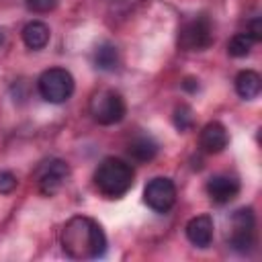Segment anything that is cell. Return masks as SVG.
Listing matches in <instances>:
<instances>
[{
	"mask_svg": "<svg viewBox=\"0 0 262 262\" xmlns=\"http://www.w3.org/2000/svg\"><path fill=\"white\" fill-rule=\"evenodd\" d=\"M61 248L74 260H94L104 256L106 235L94 219L86 215H74L61 229Z\"/></svg>",
	"mask_w": 262,
	"mask_h": 262,
	"instance_id": "6da1fadb",
	"label": "cell"
},
{
	"mask_svg": "<svg viewBox=\"0 0 262 262\" xmlns=\"http://www.w3.org/2000/svg\"><path fill=\"white\" fill-rule=\"evenodd\" d=\"M133 178H135V172L131 164H127L121 158H104L94 172L96 188L108 199L123 196L133 186Z\"/></svg>",
	"mask_w": 262,
	"mask_h": 262,
	"instance_id": "7a4b0ae2",
	"label": "cell"
},
{
	"mask_svg": "<svg viewBox=\"0 0 262 262\" xmlns=\"http://www.w3.org/2000/svg\"><path fill=\"white\" fill-rule=\"evenodd\" d=\"M88 108H90V115L96 123L100 125H115V123H121L127 115V104H125V98L117 92V90H111V88H100L96 90L92 96H90V102H88Z\"/></svg>",
	"mask_w": 262,
	"mask_h": 262,
	"instance_id": "3957f363",
	"label": "cell"
},
{
	"mask_svg": "<svg viewBox=\"0 0 262 262\" xmlns=\"http://www.w3.org/2000/svg\"><path fill=\"white\" fill-rule=\"evenodd\" d=\"M37 88L43 100L61 104L74 94L76 84H74V76L66 68H49L39 76Z\"/></svg>",
	"mask_w": 262,
	"mask_h": 262,
	"instance_id": "277c9868",
	"label": "cell"
},
{
	"mask_svg": "<svg viewBox=\"0 0 262 262\" xmlns=\"http://www.w3.org/2000/svg\"><path fill=\"white\" fill-rule=\"evenodd\" d=\"M227 244L231 250L246 254L256 244V215L250 207H242L231 215Z\"/></svg>",
	"mask_w": 262,
	"mask_h": 262,
	"instance_id": "5b68a950",
	"label": "cell"
},
{
	"mask_svg": "<svg viewBox=\"0 0 262 262\" xmlns=\"http://www.w3.org/2000/svg\"><path fill=\"white\" fill-rule=\"evenodd\" d=\"M213 45V25L201 14L186 20L178 31V47L184 51H203Z\"/></svg>",
	"mask_w": 262,
	"mask_h": 262,
	"instance_id": "8992f818",
	"label": "cell"
},
{
	"mask_svg": "<svg viewBox=\"0 0 262 262\" xmlns=\"http://www.w3.org/2000/svg\"><path fill=\"white\" fill-rule=\"evenodd\" d=\"M145 205L156 213H168L176 203V186L166 176H156L145 184L143 190Z\"/></svg>",
	"mask_w": 262,
	"mask_h": 262,
	"instance_id": "52a82bcc",
	"label": "cell"
},
{
	"mask_svg": "<svg viewBox=\"0 0 262 262\" xmlns=\"http://www.w3.org/2000/svg\"><path fill=\"white\" fill-rule=\"evenodd\" d=\"M70 178V166L63 160H47L41 164L39 172H37V184H39V192L43 196H53L61 190V186L68 182Z\"/></svg>",
	"mask_w": 262,
	"mask_h": 262,
	"instance_id": "ba28073f",
	"label": "cell"
},
{
	"mask_svg": "<svg viewBox=\"0 0 262 262\" xmlns=\"http://www.w3.org/2000/svg\"><path fill=\"white\" fill-rule=\"evenodd\" d=\"M207 194L213 203L225 205L239 194V180L227 174H215L207 180Z\"/></svg>",
	"mask_w": 262,
	"mask_h": 262,
	"instance_id": "9c48e42d",
	"label": "cell"
},
{
	"mask_svg": "<svg viewBox=\"0 0 262 262\" xmlns=\"http://www.w3.org/2000/svg\"><path fill=\"white\" fill-rule=\"evenodd\" d=\"M199 143H201L203 151H207V154H219V151H223L227 147V143H229V135H227L225 125L219 123V121L207 123L201 129Z\"/></svg>",
	"mask_w": 262,
	"mask_h": 262,
	"instance_id": "30bf717a",
	"label": "cell"
},
{
	"mask_svg": "<svg viewBox=\"0 0 262 262\" xmlns=\"http://www.w3.org/2000/svg\"><path fill=\"white\" fill-rule=\"evenodd\" d=\"M213 219L209 215H196L186 223V237L196 248H209L213 242Z\"/></svg>",
	"mask_w": 262,
	"mask_h": 262,
	"instance_id": "8fae6325",
	"label": "cell"
},
{
	"mask_svg": "<svg viewBox=\"0 0 262 262\" xmlns=\"http://www.w3.org/2000/svg\"><path fill=\"white\" fill-rule=\"evenodd\" d=\"M49 37H51V31L43 20H31L23 27V41L33 51L43 49L49 43Z\"/></svg>",
	"mask_w": 262,
	"mask_h": 262,
	"instance_id": "7c38bea8",
	"label": "cell"
},
{
	"mask_svg": "<svg viewBox=\"0 0 262 262\" xmlns=\"http://www.w3.org/2000/svg\"><path fill=\"white\" fill-rule=\"evenodd\" d=\"M262 90V78L254 70H242L235 76V92L244 100H254Z\"/></svg>",
	"mask_w": 262,
	"mask_h": 262,
	"instance_id": "4fadbf2b",
	"label": "cell"
},
{
	"mask_svg": "<svg viewBox=\"0 0 262 262\" xmlns=\"http://www.w3.org/2000/svg\"><path fill=\"white\" fill-rule=\"evenodd\" d=\"M92 63H94V68H98L102 72L117 70V66H119V49L108 41L98 43L94 47V51H92Z\"/></svg>",
	"mask_w": 262,
	"mask_h": 262,
	"instance_id": "5bb4252c",
	"label": "cell"
},
{
	"mask_svg": "<svg viewBox=\"0 0 262 262\" xmlns=\"http://www.w3.org/2000/svg\"><path fill=\"white\" fill-rule=\"evenodd\" d=\"M127 154L135 160V162H149L156 158L158 154V143L154 137L149 135H137L129 141L127 145Z\"/></svg>",
	"mask_w": 262,
	"mask_h": 262,
	"instance_id": "9a60e30c",
	"label": "cell"
},
{
	"mask_svg": "<svg viewBox=\"0 0 262 262\" xmlns=\"http://www.w3.org/2000/svg\"><path fill=\"white\" fill-rule=\"evenodd\" d=\"M254 43H256V41H254L248 33H237V35H233V37L229 39V43H227V53H229L231 57H246V55L252 51Z\"/></svg>",
	"mask_w": 262,
	"mask_h": 262,
	"instance_id": "2e32d148",
	"label": "cell"
},
{
	"mask_svg": "<svg viewBox=\"0 0 262 262\" xmlns=\"http://www.w3.org/2000/svg\"><path fill=\"white\" fill-rule=\"evenodd\" d=\"M174 125L178 131H188L194 123V115H192V108L188 104H180L174 108Z\"/></svg>",
	"mask_w": 262,
	"mask_h": 262,
	"instance_id": "e0dca14e",
	"label": "cell"
},
{
	"mask_svg": "<svg viewBox=\"0 0 262 262\" xmlns=\"http://www.w3.org/2000/svg\"><path fill=\"white\" fill-rule=\"evenodd\" d=\"M16 184H18V180L12 172H8V170L0 172V194H10L16 188Z\"/></svg>",
	"mask_w": 262,
	"mask_h": 262,
	"instance_id": "ac0fdd59",
	"label": "cell"
},
{
	"mask_svg": "<svg viewBox=\"0 0 262 262\" xmlns=\"http://www.w3.org/2000/svg\"><path fill=\"white\" fill-rule=\"evenodd\" d=\"M27 6L33 12H49L57 6V0H27Z\"/></svg>",
	"mask_w": 262,
	"mask_h": 262,
	"instance_id": "d6986e66",
	"label": "cell"
},
{
	"mask_svg": "<svg viewBox=\"0 0 262 262\" xmlns=\"http://www.w3.org/2000/svg\"><path fill=\"white\" fill-rule=\"evenodd\" d=\"M248 35H250L256 43H258V41H262V20H260V16H254V18L250 20Z\"/></svg>",
	"mask_w": 262,
	"mask_h": 262,
	"instance_id": "ffe728a7",
	"label": "cell"
},
{
	"mask_svg": "<svg viewBox=\"0 0 262 262\" xmlns=\"http://www.w3.org/2000/svg\"><path fill=\"white\" fill-rule=\"evenodd\" d=\"M182 88H184V90H188V92H196V90H199V80L188 76V78H184Z\"/></svg>",
	"mask_w": 262,
	"mask_h": 262,
	"instance_id": "44dd1931",
	"label": "cell"
},
{
	"mask_svg": "<svg viewBox=\"0 0 262 262\" xmlns=\"http://www.w3.org/2000/svg\"><path fill=\"white\" fill-rule=\"evenodd\" d=\"M2 39H4V37H2V33H0V45H2Z\"/></svg>",
	"mask_w": 262,
	"mask_h": 262,
	"instance_id": "7402d4cb",
	"label": "cell"
}]
</instances>
